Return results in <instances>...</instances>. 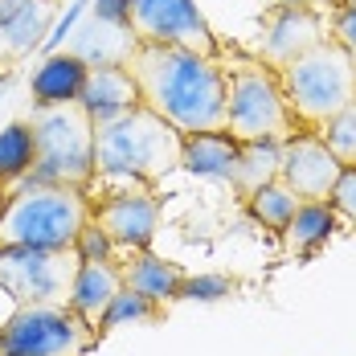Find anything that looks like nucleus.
<instances>
[{"label":"nucleus","instance_id":"f257e3e1","mask_svg":"<svg viewBox=\"0 0 356 356\" xmlns=\"http://www.w3.org/2000/svg\"><path fill=\"white\" fill-rule=\"evenodd\" d=\"M123 66L140 86V103L168 119L180 136L225 131V70L217 58L136 41Z\"/></svg>","mask_w":356,"mask_h":356},{"label":"nucleus","instance_id":"f03ea898","mask_svg":"<svg viewBox=\"0 0 356 356\" xmlns=\"http://www.w3.org/2000/svg\"><path fill=\"white\" fill-rule=\"evenodd\" d=\"M180 143L184 136L177 127L140 103L107 123H95V180L111 184L107 193L152 188L180 168Z\"/></svg>","mask_w":356,"mask_h":356},{"label":"nucleus","instance_id":"7ed1b4c3","mask_svg":"<svg viewBox=\"0 0 356 356\" xmlns=\"http://www.w3.org/2000/svg\"><path fill=\"white\" fill-rule=\"evenodd\" d=\"M225 70V131L238 143H283L299 131L295 115L286 107L279 74L254 54L221 49L217 54Z\"/></svg>","mask_w":356,"mask_h":356},{"label":"nucleus","instance_id":"20e7f679","mask_svg":"<svg viewBox=\"0 0 356 356\" xmlns=\"http://www.w3.org/2000/svg\"><path fill=\"white\" fill-rule=\"evenodd\" d=\"M86 217H90V201L82 188L17 180L8 184V205L0 213V246L74 250Z\"/></svg>","mask_w":356,"mask_h":356},{"label":"nucleus","instance_id":"39448f33","mask_svg":"<svg viewBox=\"0 0 356 356\" xmlns=\"http://www.w3.org/2000/svg\"><path fill=\"white\" fill-rule=\"evenodd\" d=\"M33 131V168L25 180L37 184H62V188H90L95 184V119L90 111L74 103H54L29 111Z\"/></svg>","mask_w":356,"mask_h":356},{"label":"nucleus","instance_id":"423d86ee","mask_svg":"<svg viewBox=\"0 0 356 356\" xmlns=\"http://www.w3.org/2000/svg\"><path fill=\"white\" fill-rule=\"evenodd\" d=\"M275 74H279V86H283L295 123L307 131H320L332 115L356 103V62L332 37L316 41L307 54H299Z\"/></svg>","mask_w":356,"mask_h":356},{"label":"nucleus","instance_id":"0eeeda50","mask_svg":"<svg viewBox=\"0 0 356 356\" xmlns=\"http://www.w3.org/2000/svg\"><path fill=\"white\" fill-rule=\"evenodd\" d=\"M99 332L70 303H21L0 323V356H86Z\"/></svg>","mask_w":356,"mask_h":356},{"label":"nucleus","instance_id":"6e6552de","mask_svg":"<svg viewBox=\"0 0 356 356\" xmlns=\"http://www.w3.org/2000/svg\"><path fill=\"white\" fill-rule=\"evenodd\" d=\"M78 270L74 250L0 246V291L21 303H66Z\"/></svg>","mask_w":356,"mask_h":356},{"label":"nucleus","instance_id":"1a4fd4ad","mask_svg":"<svg viewBox=\"0 0 356 356\" xmlns=\"http://www.w3.org/2000/svg\"><path fill=\"white\" fill-rule=\"evenodd\" d=\"M127 29L143 45H177L205 58L221 54V41L213 37L197 0H131Z\"/></svg>","mask_w":356,"mask_h":356},{"label":"nucleus","instance_id":"9d476101","mask_svg":"<svg viewBox=\"0 0 356 356\" xmlns=\"http://www.w3.org/2000/svg\"><path fill=\"white\" fill-rule=\"evenodd\" d=\"M90 217L115 242V250L127 258V254L152 250L156 229H160V201L152 197V188H140V193H131V188L127 193H103L90 205Z\"/></svg>","mask_w":356,"mask_h":356},{"label":"nucleus","instance_id":"9b49d317","mask_svg":"<svg viewBox=\"0 0 356 356\" xmlns=\"http://www.w3.org/2000/svg\"><path fill=\"white\" fill-rule=\"evenodd\" d=\"M320 13L312 4H270L258 17V62H266L270 70H279L286 62H295L299 54H307L316 41H323Z\"/></svg>","mask_w":356,"mask_h":356},{"label":"nucleus","instance_id":"f8f14e48","mask_svg":"<svg viewBox=\"0 0 356 356\" xmlns=\"http://www.w3.org/2000/svg\"><path fill=\"white\" fill-rule=\"evenodd\" d=\"M344 164L327 152V143L316 131H295L279 143V180L299 201H327Z\"/></svg>","mask_w":356,"mask_h":356},{"label":"nucleus","instance_id":"ddd939ff","mask_svg":"<svg viewBox=\"0 0 356 356\" xmlns=\"http://www.w3.org/2000/svg\"><path fill=\"white\" fill-rule=\"evenodd\" d=\"M78 103L90 111L95 123H107V119L123 115V111L140 107V86H136L127 66H90Z\"/></svg>","mask_w":356,"mask_h":356},{"label":"nucleus","instance_id":"4468645a","mask_svg":"<svg viewBox=\"0 0 356 356\" xmlns=\"http://www.w3.org/2000/svg\"><path fill=\"white\" fill-rule=\"evenodd\" d=\"M119 291H123V275H119L115 262H82L78 258V270H74L70 299L66 303L74 307V316H82L99 332V320H103V312L111 307V299Z\"/></svg>","mask_w":356,"mask_h":356},{"label":"nucleus","instance_id":"2eb2a0df","mask_svg":"<svg viewBox=\"0 0 356 356\" xmlns=\"http://www.w3.org/2000/svg\"><path fill=\"white\" fill-rule=\"evenodd\" d=\"M119 275H123V286H127V291L143 295V299L156 303L160 312H164V303L180 299V283H184V270H180L177 262H164V258H156L152 250L127 254V262L119 266Z\"/></svg>","mask_w":356,"mask_h":356},{"label":"nucleus","instance_id":"dca6fc26","mask_svg":"<svg viewBox=\"0 0 356 356\" xmlns=\"http://www.w3.org/2000/svg\"><path fill=\"white\" fill-rule=\"evenodd\" d=\"M90 62L78 58V54H49L29 78V95L41 107H54V103H74L82 95V82H86Z\"/></svg>","mask_w":356,"mask_h":356},{"label":"nucleus","instance_id":"f3484780","mask_svg":"<svg viewBox=\"0 0 356 356\" xmlns=\"http://www.w3.org/2000/svg\"><path fill=\"white\" fill-rule=\"evenodd\" d=\"M238 147L229 131H197V136H184L180 143V168H188L193 177L205 180H229L234 177V160H238Z\"/></svg>","mask_w":356,"mask_h":356},{"label":"nucleus","instance_id":"a211bd4d","mask_svg":"<svg viewBox=\"0 0 356 356\" xmlns=\"http://www.w3.org/2000/svg\"><path fill=\"white\" fill-rule=\"evenodd\" d=\"M336 209L332 201H299L295 217L283 225V250L286 254H316L336 234Z\"/></svg>","mask_w":356,"mask_h":356},{"label":"nucleus","instance_id":"6ab92c4d","mask_svg":"<svg viewBox=\"0 0 356 356\" xmlns=\"http://www.w3.org/2000/svg\"><path fill=\"white\" fill-rule=\"evenodd\" d=\"M279 180V143H242L238 160H234V193L246 201L250 193H258L262 184Z\"/></svg>","mask_w":356,"mask_h":356},{"label":"nucleus","instance_id":"aec40b11","mask_svg":"<svg viewBox=\"0 0 356 356\" xmlns=\"http://www.w3.org/2000/svg\"><path fill=\"white\" fill-rule=\"evenodd\" d=\"M29 168H33V131L25 119H17L0 131V184L8 188V184L25 180Z\"/></svg>","mask_w":356,"mask_h":356},{"label":"nucleus","instance_id":"412c9836","mask_svg":"<svg viewBox=\"0 0 356 356\" xmlns=\"http://www.w3.org/2000/svg\"><path fill=\"white\" fill-rule=\"evenodd\" d=\"M246 209H250V217H254L258 225H266V229H279V234H283V225L295 217V209H299V197L286 188L283 180H270V184H262L258 193H250Z\"/></svg>","mask_w":356,"mask_h":356},{"label":"nucleus","instance_id":"4be33fe9","mask_svg":"<svg viewBox=\"0 0 356 356\" xmlns=\"http://www.w3.org/2000/svg\"><path fill=\"white\" fill-rule=\"evenodd\" d=\"M316 136L327 143V152H332L344 168H356V103H348L340 115H332Z\"/></svg>","mask_w":356,"mask_h":356},{"label":"nucleus","instance_id":"5701e85b","mask_svg":"<svg viewBox=\"0 0 356 356\" xmlns=\"http://www.w3.org/2000/svg\"><path fill=\"white\" fill-rule=\"evenodd\" d=\"M160 316V307L156 303H147L143 295H136V291H119L115 299H111V307L103 312V320H99V336H107V332H115V327H127V323H143V320H156Z\"/></svg>","mask_w":356,"mask_h":356},{"label":"nucleus","instance_id":"b1692460","mask_svg":"<svg viewBox=\"0 0 356 356\" xmlns=\"http://www.w3.org/2000/svg\"><path fill=\"white\" fill-rule=\"evenodd\" d=\"M74 254L82 258V262H115L119 258V250L111 242L107 234L95 225V217H86V225L78 229V242H74Z\"/></svg>","mask_w":356,"mask_h":356},{"label":"nucleus","instance_id":"393cba45","mask_svg":"<svg viewBox=\"0 0 356 356\" xmlns=\"http://www.w3.org/2000/svg\"><path fill=\"white\" fill-rule=\"evenodd\" d=\"M234 291H238V283L225 279V275H197V279L180 283V299H205V303H213V299H225Z\"/></svg>","mask_w":356,"mask_h":356},{"label":"nucleus","instance_id":"a878e982","mask_svg":"<svg viewBox=\"0 0 356 356\" xmlns=\"http://www.w3.org/2000/svg\"><path fill=\"white\" fill-rule=\"evenodd\" d=\"M327 201H332L336 217L356 221V168H344V172H340V180H336V188H332Z\"/></svg>","mask_w":356,"mask_h":356},{"label":"nucleus","instance_id":"bb28decb","mask_svg":"<svg viewBox=\"0 0 356 356\" xmlns=\"http://www.w3.org/2000/svg\"><path fill=\"white\" fill-rule=\"evenodd\" d=\"M327 37H332L336 45H344L356 62V8H340V4H336L332 25H327Z\"/></svg>","mask_w":356,"mask_h":356},{"label":"nucleus","instance_id":"cd10ccee","mask_svg":"<svg viewBox=\"0 0 356 356\" xmlns=\"http://www.w3.org/2000/svg\"><path fill=\"white\" fill-rule=\"evenodd\" d=\"M127 13H131V0H99L95 4V21H103V25H127Z\"/></svg>","mask_w":356,"mask_h":356},{"label":"nucleus","instance_id":"c85d7f7f","mask_svg":"<svg viewBox=\"0 0 356 356\" xmlns=\"http://www.w3.org/2000/svg\"><path fill=\"white\" fill-rule=\"evenodd\" d=\"M25 4H29V0H0V25H8V21H13Z\"/></svg>","mask_w":356,"mask_h":356},{"label":"nucleus","instance_id":"c756f323","mask_svg":"<svg viewBox=\"0 0 356 356\" xmlns=\"http://www.w3.org/2000/svg\"><path fill=\"white\" fill-rule=\"evenodd\" d=\"M270 4H312L316 8V0H270Z\"/></svg>","mask_w":356,"mask_h":356},{"label":"nucleus","instance_id":"7c9ffc66","mask_svg":"<svg viewBox=\"0 0 356 356\" xmlns=\"http://www.w3.org/2000/svg\"><path fill=\"white\" fill-rule=\"evenodd\" d=\"M4 205H8V188L0 184V213H4Z\"/></svg>","mask_w":356,"mask_h":356},{"label":"nucleus","instance_id":"2f4dec72","mask_svg":"<svg viewBox=\"0 0 356 356\" xmlns=\"http://www.w3.org/2000/svg\"><path fill=\"white\" fill-rule=\"evenodd\" d=\"M336 4H340V8H356V0H336Z\"/></svg>","mask_w":356,"mask_h":356}]
</instances>
